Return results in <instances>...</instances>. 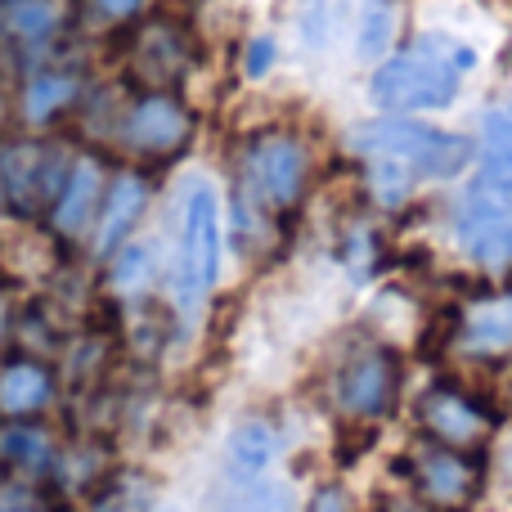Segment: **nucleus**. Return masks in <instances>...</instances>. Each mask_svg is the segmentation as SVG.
<instances>
[{
	"instance_id": "2",
	"label": "nucleus",
	"mask_w": 512,
	"mask_h": 512,
	"mask_svg": "<svg viewBox=\"0 0 512 512\" xmlns=\"http://www.w3.org/2000/svg\"><path fill=\"white\" fill-rule=\"evenodd\" d=\"M472 54L459 50L454 41H427L409 45L391 63L373 72V99L391 113H418V108H445L459 95V81L468 72Z\"/></svg>"
},
{
	"instance_id": "10",
	"label": "nucleus",
	"mask_w": 512,
	"mask_h": 512,
	"mask_svg": "<svg viewBox=\"0 0 512 512\" xmlns=\"http://www.w3.org/2000/svg\"><path fill=\"white\" fill-rule=\"evenodd\" d=\"M418 427L445 450H477L490 436V414L459 387H432L418 396Z\"/></svg>"
},
{
	"instance_id": "14",
	"label": "nucleus",
	"mask_w": 512,
	"mask_h": 512,
	"mask_svg": "<svg viewBox=\"0 0 512 512\" xmlns=\"http://www.w3.org/2000/svg\"><path fill=\"white\" fill-rule=\"evenodd\" d=\"M454 342L472 360H495L512 351V292L477 297L459 310L454 319Z\"/></svg>"
},
{
	"instance_id": "8",
	"label": "nucleus",
	"mask_w": 512,
	"mask_h": 512,
	"mask_svg": "<svg viewBox=\"0 0 512 512\" xmlns=\"http://www.w3.org/2000/svg\"><path fill=\"white\" fill-rule=\"evenodd\" d=\"M396 387H400V369L391 360V351L382 346H364L337 373V409L346 418H360V423H373L382 418L391 405H396Z\"/></svg>"
},
{
	"instance_id": "19",
	"label": "nucleus",
	"mask_w": 512,
	"mask_h": 512,
	"mask_svg": "<svg viewBox=\"0 0 512 512\" xmlns=\"http://www.w3.org/2000/svg\"><path fill=\"white\" fill-rule=\"evenodd\" d=\"M481 185L504 189L512 194V108L486 117V131H481Z\"/></svg>"
},
{
	"instance_id": "3",
	"label": "nucleus",
	"mask_w": 512,
	"mask_h": 512,
	"mask_svg": "<svg viewBox=\"0 0 512 512\" xmlns=\"http://www.w3.org/2000/svg\"><path fill=\"white\" fill-rule=\"evenodd\" d=\"M221 198L207 180H194L180 203V248H176V270H171V301L180 315H198L207 292L221 279Z\"/></svg>"
},
{
	"instance_id": "9",
	"label": "nucleus",
	"mask_w": 512,
	"mask_h": 512,
	"mask_svg": "<svg viewBox=\"0 0 512 512\" xmlns=\"http://www.w3.org/2000/svg\"><path fill=\"white\" fill-rule=\"evenodd\" d=\"M104 189H108V167L104 162H99L95 153H72L68 176H63L50 212H45V225H50L59 239H68V243L90 239L95 216H99V203H104Z\"/></svg>"
},
{
	"instance_id": "20",
	"label": "nucleus",
	"mask_w": 512,
	"mask_h": 512,
	"mask_svg": "<svg viewBox=\"0 0 512 512\" xmlns=\"http://www.w3.org/2000/svg\"><path fill=\"white\" fill-rule=\"evenodd\" d=\"M274 459V427L265 423H243L234 427L230 436V468L239 472V477H256V472H265Z\"/></svg>"
},
{
	"instance_id": "15",
	"label": "nucleus",
	"mask_w": 512,
	"mask_h": 512,
	"mask_svg": "<svg viewBox=\"0 0 512 512\" xmlns=\"http://www.w3.org/2000/svg\"><path fill=\"white\" fill-rule=\"evenodd\" d=\"M414 481L427 504L445 512L472 504V495H477V468L459 450H445V445H427V450L414 454Z\"/></svg>"
},
{
	"instance_id": "24",
	"label": "nucleus",
	"mask_w": 512,
	"mask_h": 512,
	"mask_svg": "<svg viewBox=\"0 0 512 512\" xmlns=\"http://www.w3.org/2000/svg\"><path fill=\"white\" fill-rule=\"evenodd\" d=\"M0 512H45V508H41V499L32 495L27 481H5V486H0Z\"/></svg>"
},
{
	"instance_id": "25",
	"label": "nucleus",
	"mask_w": 512,
	"mask_h": 512,
	"mask_svg": "<svg viewBox=\"0 0 512 512\" xmlns=\"http://www.w3.org/2000/svg\"><path fill=\"white\" fill-rule=\"evenodd\" d=\"M306 512H355V504L342 486H324V490H315V499H310Z\"/></svg>"
},
{
	"instance_id": "12",
	"label": "nucleus",
	"mask_w": 512,
	"mask_h": 512,
	"mask_svg": "<svg viewBox=\"0 0 512 512\" xmlns=\"http://www.w3.org/2000/svg\"><path fill=\"white\" fill-rule=\"evenodd\" d=\"M194 63V45H189L185 27L171 18H149L131 41V72L144 90H171Z\"/></svg>"
},
{
	"instance_id": "16",
	"label": "nucleus",
	"mask_w": 512,
	"mask_h": 512,
	"mask_svg": "<svg viewBox=\"0 0 512 512\" xmlns=\"http://www.w3.org/2000/svg\"><path fill=\"white\" fill-rule=\"evenodd\" d=\"M63 0H0V36L18 54H45L63 36Z\"/></svg>"
},
{
	"instance_id": "17",
	"label": "nucleus",
	"mask_w": 512,
	"mask_h": 512,
	"mask_svg": "<svg viewBox=\"0 0 512 512\" xmlns=\"http://www.w3.org/2000/svg\"><path fill=\"white\" fill-rule=\"evenodd\" d=\"M54 400V373L36 355L0 364V418H41Z\"/></svg>"
},
{
	"instance_id": "28",
	"label": "nucleus",
	"mask_w": 512,
	"mask_h": 512,
	"mask_svg": "<svg viewBox=\"0 0 512 512\" xmlns=\"http://www.w3.org/2000/svg\"><path fill=\"white\" fill-rule=\"evenodd\" d=\"M0 212H5V189H0Z\"/></svg>"
},
{
	"instance_id": "21",
	"label": "nucleus",
	"mask_w": 512,
	"mask_h": 512,
	"mask_svg": "<svg viewBox=\"0 0 512 512\" xmlns=\"http://www.w3.org/2000/svg\"><path fill=\"white\" fill-rule=\"evenodd\" d=\"M149 248L144 243H122L113 256H108V274H113V283L122 292H135V288H144V279L153 274V261H149Z\"/></svg>"
},
{
	"instance_id": "23",
	"label": "nucleus",
	"mask_w": 512,
	"mask_h": 512,
	"mask_svg": "<svg viewBox=\"0 0 512 512\" xmlns=\"http://www.w3.org/2000/svg\"><path fill=\"white\" fill-rule=\"evenodd\" d=\"M234 512H292V495L283 486H261L243 504H234Z\"/></svg>"
},
{
	"instance_id": "5",
	"label": "nucleus",
	"mask_w": 512,
	"mask_h": 512,
	"mask_svg": "<svg viewBox=\"0 0 512 512\" xmlns=\"http://www.w3.org/2000/svg\"><path fill=\"white\" fill-rule=\"evenodd\" d=\"M72 149L45 140V135L27 131L14 140H0V189H5V207L18 216L50 212L54 194H59L63 176H68Z\"/></svg>"
},
{
	"instance_id": "11",
	"label": "nucleus",
	"mask_w": 512,
	"mask_h": 512,
	"mask_svg": "<svg viewBox=\"0 0 512 512\" xmlns=\"http://www.w3.org/2000/svg\"><path fill=\"white\" fill-rule=\"evenodd\" d=\"M81 95H86V81H81L77 68L41 63V68H32L23 77V86H18L14 113H18V122H23V131L45 135L54 122H63V117L81 104Z\"/></svg>"
},
{
	"instance_id": "1",
	"label": "nucleus",
	"mask_w": 512,
	"mask_h": 512,
	"mask_svg": "<svg viewBox=\"0 0 512 512\" xmlns=\"http://www.w3.org/2000/svg\"><path fill=\"white\" fill-rule=\"evenodd\" d=\"M351 149L364 162L369 194L382 207H400L423 180H445L468 167L472 144L418 122H369L351 131Z\"/></svg>"
},
{
	"instance_id": "27",
	"label": "nucleus",
	"mask_w": 512,
	"mask_h": 512,
	"mask_svg": "<svg viewBox=\"0 0 512 512\" xmlns=\"http://www.w3.org/2000/svg\"><path fill=\"white\" fill-rule=\"evenodd\" d=\"M387 512H427V508H418V504H391Z\"/></svg>"
},
{
	"instance_id": "18",
	"label": "nucleus",
	"mask_w": 512,
	"mask_h": 512,
	"mask_svg": "<svg viewBox=\"0 0 512 512\" xmlns=\"http://www.w3.org/2000/svg\"><path fill=\"white\" fill-rule=\"evenodd\" d=\"M54 468V441L36 418H5L0 423V477L32 486L41 472Z\"/></svg>"
},
{
	"instance_id": "26",
	"label": "nucleus",
	"mask_w": 512,
	"mask_h": 512,
	"mask_svg": "<svg viewBox=\"0 0 512 512\" xmlns=\"http://www.w3.org/2000/svg\"><path fill=\"white\" fill-rule=\"evenodd\" d=\"M252 72H261V68H270V41H256L252 45V63H248Z\"/></svg>"
},
{
	"instance_id": "22",
	"label": "nucleus",
	"mask_w": 512,
	"mask_h": 512,
	"mask_svg": "<svg viewBox=\"0 0 512 512\" xmlns=\"http://www.w3.org/2000/svg\"><path fill=\"white\" fill-rule=\"evenodd\" d=\"M81 14L95 18V23L104 27H122V23H135V18L144 14V5L149 0H77Z\"/></svg>"
},
{
	"instance_id": "13",
	"label": "nucleus",
	"mask_w": 512,
	"mask_h": 512,
	"mask_svg": "<svg viewBox=\"0 0 512 512\" xmlns=\"http://www.w3.org/2000/svg\"><path fill=\"white\" fill-rule=\"evenodd\" d=\"M144 207H149V180H144L140 171H117V176H108L104 203H99L95 230H90V252H95L99 261H108L122 243H131Z\"/></svg>"
},
{
	"instance_id": "7",
	"label": "nucleus",
	"mask_w": 512,
	"mask_h": 512,
	"mask_svg": "<svg viewBox=\"0 0 512 512\" xmlns=\"http://www.w3.org/2000/svg\"><path fill=\"white\" fill-rule=\"evenodd\" d=\"M459 243L486 270H504L512 261V194L472 180L459 203Z\"/></svg>"
},
{
	"instance_id": "4",
	"label": "nucleus",
	"mask_w": 512,
	"mask_h": 512,
	"mask_svg": "<svg viewBox=\"0 0 512 512\" xmlns=\"http://www.w3.org/2000/svg\"><path fill=\"white\" fill-rule=\"evenodd\" d=\"M243 194L261 212H292L306 194L310 180V153L297 135L288 131H261L243 144Z\"/></svg>"
},
{
	"instance_id": "6",
	"label": "nucleus",
	"mask_w": 512,
	"mask_h": 512,
	"mask_svg": "<svg viewBox=\"0 0 512 512\" xmlns=\"http://www.w3.org/2000/svg\"><path fill=\"white\" fill-rule=\"evenodd\" d=\"M117 140L135 158H176L194 140V113L171 90H144L117 117Z\"/></svg>"
}]
</instances>
